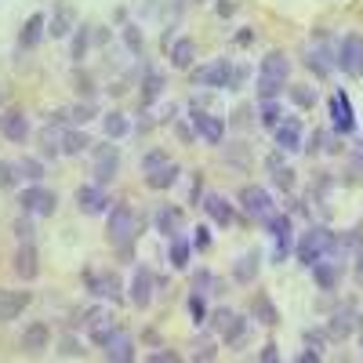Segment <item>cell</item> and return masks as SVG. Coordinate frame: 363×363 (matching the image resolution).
<instances>
[{"mask_svg": "<svg viewBox=\"0 0 363 363\" xmlns=\"http://www.w3.org/2000/svg\"><path fill=\"white\" fill-rule=\"evenodd\" d=\"M287 77H291V58H287L284 51L265 55V62H262V69H258V99H262V102L280 99V91L287 87Z\"/></svg>", "mask_w": 363, "mask_h": 363, "instance_id": "obj_1", "label": "cell"}, {"mask_svg": "<svg viewBox=\"0 0 363 363\" xmlns=\"http://www.w3.org/2000/svg\"><path fill=\"white\" fill-rule=\"evenodd\" d=\"M330 244H335V233L323 229V225H316V229L301 233V236L294 240V255H298V262L306 265V269H313V265L330 251Z\"/></svg>", "mask_w": 363, "mask_h": 363, "instance_id": "obj_2", "label": "cell"}, {"mask_svg": "<svg viewBox=\"0 0 363 363\" xmlns=\"http://www.w3.org/2000/svg\"><path fill=\"white\" fill-rule=\"evenodd\" d=\"M135 236H138V218H135V211L128 203H116L109 211V240L120 247H131L135 244Z\"/></svg>", "mask_w": 363, "mask_h": 363, "instance_id": "obj_3", "label": "cell"}, {"mask_svg": "<svg viewBox=\"0 0 363 363\" xmlns=\"http://www.w3.org/2000/svg\"><path fill=\"white\" fill-rule=\"evenodd\" d=\"M18 203H22V211H26V215L48 218V215H55V207H58V196H55L51 189H44L40 182H33V186H29V189H22V193H18Z\"/></svg>", "mask_w": 363, "mask_h": 363, "instance_id": "obj_4", "label": "cell"}, {"mask_svg": "<svg viewBox=\"0 0 363 363\" xmlns=\"http://www.w3.org/2000/svg\"><path fill=\"white\" fill-rule=\"evenodd\" d=\"M116 171H120V149L109 145V142H102V145L95 149V164H91V174H95L99 186H109V182L116 178Z\"/></svg>", "mask_w": 363, "mask_h": 363, "instance_id": "obj_5", "label": "cell"}, {"mask_svg": "<svg viewBox=\"0 0 363 363\" xmlns=\"http://www.w3.org/2000/svg\"><path fill=\"white\" fill-rule=\"evenodd\" d=\"M229 80H233L229 58H215L211 66L193 69V84H196V87H215V91H222V87H229Z\"/></svg>", "mask_w": 363, "mask_h": 363, "instance_id": "obj_6", "label": "cell"}, {"mask_svg": "<svg viewBox=\"0 0 363 363\" xmlns=\"http://www.w3.org/2000/svg\"><path fill=\"white\" fill-rule=\"evenodd\" d=\"M240 207H244V215L265 222V218L272 215V196H269V189H262V186H244V189H240Z\"/></svg>", "mask_w": 363, "mask_h": 363, "instance_id": "obj_7", "label": "cell"}, {"mask_svg": "<svg viewBox=\"0 0 363 363\" xmlns=\"http://www.w3.org/2000/svg\"><path fill=\"white\" fill-rule=\"evenodd\" d=\"M338 69L349 73V77H363V37L359 33H349L338 48Z\"/></svg>", "mask_w": 363, "mask_h": 363, "instance_id": "obj_8", "label": "cell"}, {"mask_svg": "<svg viewBox=\"0 0 363 363\" xmlns=\"http://www.w3.org/2000/svg\"><path fill=\"white\" fill-rule=\"evenodd\" d=\"M272 138H277V149L280 153H298L301 149V138H306V128H301L298 116H287L272 128Z\"/></svg>", "mask_w": 363, "mask_h": 363, "instance_id": "obj_9", "label": "cell"}, {"mask_svg": "<svg viewBox=\"0 0 363 363\" xmlns=\"http://www.w3.org/2000/svg\"><path fill=\"white\" fill-rule=\"evenodd\" d=\"M330 124H335L338 135H352L356 131V113L349 106L345 91H335V95H330Z\"/></svg>", "mask_w": 363, "mask_h": 363, "instance_id": "obj_10", "label": "cell"}, {"mask_svg": "<svg viewBox=\"0 0 363 363\" xmlns=\"http://www.w3.org/2000/svg\"><path fill=\"white\" fill-rule=\"evenodd\" d=\"M153 284H157L153 269L138 265L135 277H131V306H135V309H149V301H153Z\"/></svg>", "mask_w": 363, "mask_h": 363, "instance_id": "obj_11", "label": "cell"}, {"mask_svg": "<svg viewBox=\"0 0 363 363\" xmlns=\"http://www.w3.org/2000/svg\"><path fill=\"white\" fill-rule=\"evenodd\" d=\"M306 66L316 73V77H330V69H335L338 66V51H330V44L327 40H316L309 51H306Z\"/></svg>", "mask_w": 363, "mask_h": 363, "instance_id": "obj_12", "label": "cell"}, {"mask_svg": "<svg viewBox=\"0 0 363 363\" xmlns=\"http://www.w3.org/2000/svg\"><path fill=\"white\" fill-rule=\"evenodd\" d=\"M193 131H196L203 142H211V145H222V138H225V120L215 116V113L196 109V113H193Z\"/></svg>", "mask_w": 363, "mask_h": 363, "instance_id": "obj_13", "label": "cell"}, {"mask_svg": "<svg viewBox=\"0 0 363 363\" xmlns=\"http://www.w3.org/2000/svg\"><path fill=\"white\" fill-rule=\"evenodd\" d=\"M102 352H106V359H113V363H120V359H135V342H131V335L128 330H120V327H113L109 335H106V342H102Z\"/></svg>", "mask_w": 363, "mask_h": 363, "instance_id": "obj_14", "label": "cell"}, {"mask_svg": "<svg viewBox=\"0 0 363 363\" xmlns=\"http://www.w3.org/2000/svg\"><path fill=\"white\" fill-rule=\"evenodd\" d=\"M77 207L84 211V215H106V211H109L106 186H99V182H91V186H80V189H77Z\"/></svg>", "mask_w": 363, "mask_h": 363, "instance_id": "obj_15", "label": "cell"}, {"mask_svg": "<svg viewBox=\"0 0 363 363\" xmlns=\"http://www.w3.org/2000/svg\"><path fill=\"white\" fill-rule=\"evenodd\" d=\"M265 229H269V236L272 240H277V255H272V258H277V262H284L287 258V251H291V218L287 215H277V211H272V215L265 218Z\"/></svg>", "mask_w": 363, "mask_h": 363, "instance_id": "obj_16", "label": "cell"}, {"mask_svg": "<svg viewBox=\"0 0 363 363\" xmlns=\"http://www.w3.org/2000/svg\"><path fill=\"white\" fill-rule=\"evenodd\" d=\"M29 301H33V294H29V291H0V323L18 320L29 309Z\"/></svg>", "mask_w": 363, "mask_h": 363, "instance_id": "obj_17", "label": "cell"}, {"mask_svg": "<svg viewBox=\"0 0 363 363\" xmlns=\"http://www.w3.org/2000/svg\"><path fill=\"white\" fill-rule=\"evenodd\" d=\"M342 265H345V262H338V258H320V262L313 265L316 287H320V291H335L338 280H342Z\"/></svg>", "mask_w": 363, "mask_h": 363, "instance_id": "obj_18", "label": "cell"}, {"mask_svg": "<svg viewBox=\"0 0 363 363\" xmlns=\"http://www.w3.org/2000/svg\"><path fill=\"white\" fill-rule=\"evenodd\" d=\"M0 135H4L8 142H26L29 138V120L22 109H8L4 116H0Z\"/></svg>", "mask_w": 363, "mask_h": 363, "instance_id": "obj_19", "label": "cell"}, {"mask_svg": "<svg viewBox=\"0 0 363 363\" xmlns=\"http://www.w3.org/2000/svg\"><path fill=\"white\" fill-rule=\"evenodd\" d=\"M203 211L211 215V222L222 225V229L236 222V211H233V203H229L225 196H218V193H207V196H203Z\"/></svg>", "mask_w": 363, "mask_h": 363, "instance_id": "obj_20", "label": "cell"}, {"mask_svg": "<svg viewBox=\"0 0 363 363\" xmlns=\"http://www.w3.org/2000/svg\"><path fill=\"white\" fill-rule=\"evenodd\" d=\"M15 272H18L22 280H33L37 272H40V255H37L33 240H26V244L18 247V255H15Z\"/></svg>", "mask_w": 363, "mask_h": 363, "instance_id": "obj_21", "label": "cell"}, {"mask_svg": "<svg viewBox=\"0 0 363 363\" xmlns=\"http://www.w3.org/2000/svg\"><path fill=\"white\" fill-rule=\"evenodd\" d=\"M153 222H157V233H164V236H178V233H182V222H186V211L174 207V203H164L157 215H153Z\"/></svg>", "mask_w": 363, "mask_h": 363, "instance_id": "obj_22", "label": "cell"}, {"mask_svg": "<svg viewBox=\"0 0 363 363\" xmlns=\"http://www.w3.org/2000/svg\"><path fill=\"white\" fill-rule=\"evenodd\" d=\"M87 291L95 298H120V280L113 272H87Z\"/></svg>", "mask_w": 363, "mask_h": 363, "instance_id": "obj_23", "label": "cell"}, {"mask_svg": "<svg viewBox=\"0 0 363 363\" xmlns=\"http://www.w3.org/2000/svg\"><path fill=\"white\" fill-rule=\"evenodd\" d=\"M44 29H48V18L37 11V15H29L26 18V26H22V33H18V48H37L40 44V37H44Z\"/></svg>", "mask_w": 363, "mask_h": 363, "instance_id": "obj_24", "label": "cell"}, {"mask_svg": "<svg viewBox=\"0 0 363 363\" xmlns=\"http://www.w3.org/2000/svg\"><path fill=\"white\" fill-rule=\"evenodd\" d=\"M352 327H356V313H352V309H342L338 316L327 320V338H330V342H345V338L352 335Z\"/></svg>", "mask_w": 363, "mask_h": 363, "instance_id": "obj_25", "label": "cell"}, {"mask_svg": "<svg viewBox=\"0 0 363 363\" xmlns=\"http://www.w3.org/2000/svg\"><path fill=\"white\" fill-rule=\"evenodd\" d=\"M91 44H95V26L91 22H84V26H77V33H73V48H69V58L80 66L84 58H87V51H91Z\"/></svg>", "mask_w": 363, "mask_h": 363, "instance_id": "obj_26", "label": "cell"}, {"mask_svg": "<svg viewBox=\"0 0 363 363\" xmlns=\"http://www.w3.org/2000/svg\"><path fill=\"white\" fill-rule=\"evenodd\" d=\"M48 342H51V330H48L44 323H29V327H26V335H22V349H26L29 356L44 352V349H48Z\"/></svg>", "mask_w": 363, "mask_h": 363, "instance_id": "obj_27", "label": "cell"}, {"mask_svg": "<svg viewBox=\"0 0 363 363\" xmlns=\"http://www.w3.org/2000/svg\"><path fill=\"white\" fill-rule=\"evenodd\" d=\"M193 58H196V44H193V37H182V40L171 44V66H174V69H189V66H193Z\"/></svg>", "mask_w": 363, "mask_h": 363, "instance_id": "obj_28", "label": "cell"}, {"mask_svg": "<svg viewBox=\"0 0 363 363\" xmlns=\"http://www.w3.org/2000/svg\"><path fill=\"white\" fill-rule=\"evenodd\" d=\"M255 277H258V251H247L233 265V280L236 284H255Z\"/></svg>", "mask_w": 363, "mask_h": 363, "instance_id": "obj_29", "label": "cell"}, {"mask_svg": "<svg viewBox=\"0 0 363 363\" xmlns=\"http://www.w3.org/2000/svg\"><path fill=\"white\" fill-rule=\"evenodd\" d=\"M87 145H91V138H87L84 131H77V128H62V145H58V153L77 157V153H84Z\"/></svg>", "mask_w": 363, "mask_h": 363, "instance_id": "obj_30", "label": "cell"}, {"mask_svg": "<svg viewBox=\"0 0 363 363\" xmlns=\"http://www.w3.org/2000/svg\"><path fill=\"white\" fill-rule=\"evenodd\" d=\"M178 164H164L160 171H153V174H145V186L149 189H171L174 186V182H178Z\"/></svg>", "mask_w": 363, "mask_h": 363, "instance_id": "obj_31", "label": "cell"}, {"mask_svg": "<svg viewBox=\"0 0 363 363\" xmlns=\"http://www.w3.org/2000/svg\"><path fill=\"white\" fill-rule=\"evenodd\" d=\"M193 294H222V280L211 269H196L193 272Z\"/></svg>", "mask_w": 363, "mask_h": 363, "instance_id": "obj_32", "label": "cell"}, {"mask_svg": "<svg viewBox=\"0 0 363 363\" xmlns=\"http://www.w3.org/2000/svg\"><path fill=\"white\" fill-rule=\"evenodd\" d=\"M102 131H106L109 142H113V138H124V135L131 131V120H128L124 113H106V116H102Z\"/></svg>", "mask_w": 363, "mask_h": 363, "instance_id": "obj_33", "label": "cell"}, {"mask_svg": "<svg viewBox=\"0 0 363 363\" xmlns=\"http://www.w3.org/2000/svg\"><path fill=\"white\" fill-rule=\"evenodd\" d=\"M247 330H251V320L247 316H233L229 327L222 330V342L225 345H240V342H247Z\"/></svg>", "mask_w": 363, "mask_h": 363, "instance_id": "obj_34", "label": "cell"}, {"mask_svg": "<svg viewBox=\"0 0 363 363\" xmlns=\"http://www.w3.org/2000/svg\"><path fill=\"white\" fill-rule=\"evenodd\" d=\"M160 91H164V73L160 69H145V80H142V102H157L160 99Z\"/></svg>", "mask_w": 363, "mask_h": 363, "instance_id": "obj_35", "label": "cell"}, {"mask_svg": "<svg viewBox=\"0 0 363 363\" xmlns=\"http://www.w3.org/2000/svg\"><path fill=\"white\" fill-rule=\"evenodd\" d=\"M189 251H193V247H189V240L182 236V233H178V236H171L167 258H171V265H174V269H186V265H189Z\"/></svg>", "mask_w": 363, "mask_h": 363, "instance_id": "obj_36", "label": "cell"}, {"mask_svg": "<svg viewBox=\"0 0 363 363\" xmlns=\"http://www.w3.org/2000/svg\"><path fill=\"white\" fill-rule=\"evenodd\" d=\"M269 171H272V182H277L280 189H294V171L284 167L280 153H272V157H269Z\"/></svg>", "mask_w": 363, "mask_h": 363, "instance_id": "obj_37", "label": "cell"}, {"mask_svg": "<svg viewBox=\"0 0 363 363\" xmlns=\"http://www.w3.org/2000/svg\"><path fill=\"white\" fill-rule=\"evenodd\" d=\"M251 313L258 316V323H280V313H277V306H272V301L265 298V294H258L255 301H251Z\"/></svg>", "mask_w": 363, "mask_h": 363, "instance_id": "obj_38", "label": "cell"}, {"mask_svg": "<svg viewBox=\"0 0 363 363\" xmlns=\"http://www.w3.org/2000/svg\"><path fill=\"white\" fill-rule=\"evenodd\" d=\"M291 102L301 106V109H313L316 106V91L306 87V84H298V87H291Z\"/></svg>", "mask_w": 363, "mask_h": 363, "instance_id": "obj_39", "label": "cell"}, {"mask_svg": "<svg viewBox=\"0 0 363 363\" xmlns=\"http://www.w3.org/2000/svg\"><path fill=\"white\" fill-rule=\"evenodd\" d=\"M69 22H73V15H69L66 8H58L55 18H51V29H48V33H51V37H66V33H69Z\"/></svg>", "mask_w": 363, "mask_h": 363, "instance_id": "obj_40", "label": "cell"}, {"mask_svg": "<svg viewBox=\"0 0 363 363\" xmlns=\"http://www.w3.org/2000/svg\"><path fill=\"white\" fill-rule=\"evenodd\" d=\"M18 171H22V178H29V182H40V178H44V164L33 160V157H22V160H18Z\"/></svg>", "mask_w": 363, "mask_h": 363, "instance_id": "obj_41", "label": "cell"}, {"mask_svg": "<svg viewBox=\"0 0 363 363\" xmlns=\"http://www.w3.org/2000/svg\"><path fill=\"white\" fill-rule=\"evenodd\" d=\"M91 116H95V106H91V102H80V106L66 109V120H69V124H87Z\"/></svg>", "mask_w": 363, "mask_h": 363, "instance_id": "obj_42", "label": "cell"}, {"mask_svg": "<svg viewBox=\"0 0 363 363\" xmlns=\"http://www.w3.org/2000/svg\"><path fill=\"white\" fill-rule=\"evenodd\" d=\"M280 116H284V113H280L277 99L265 102V106H262V128H277V124H280Z\"/></svg>", "mask_w": 363, "mask_h": 363, "instance_id": "obj_43", "label": "cell"}, {"mask_svg": "<svg viewBox=\"0 0 363 363\" xmlns=\"http://www.w3.org/2000/svg\"><path fill=\"white\" fill-rule=\"evenodd\" d=\"M164 164H171V160H167V157L160 153V149H153V153H145V157H142V171H145V174H153V171H160Z\"/></svg>", "mask_w": 363, "mask_h": 363, "instance_id": "obj_44", "label": "cell"}, {"mask_svg": "<svg viewBox=\"0 0 363 363\" xmlns=\"http://www.w3.org/2000/svg\"><path fill=\"white\" fill-rule=\"evenodd\" d=\"M15 236L22 240V244H26V240H33V215H26V211H22V218L15 222Z\"/></svg>", "mask_w": 363, "mask_h": 363, "instance_id": "obj_45", "label": "cell"}, {"mask_svg": "<svg viewBox=\"0 0 363 363\" xmlns=\"http://www.w3.org/2000/svg\"><path fill=\"white\" fill-rule=\"evenodd\" d=\"M18 182V164H8V160H0V186H15Z\"/></svg>", "mask_w": 363, "mask_h": 363, "instance_id": "obj_46", "label": "cell"}, {"mask_svg": "<svg viewBox=\"0 0 363 363\" xmlns=\"http://www.w3.org/2000/svg\"><path fill=\"white\" fill-rule=\"evenodd\" d=\"M124 44H128L135 55H142V33H138V26H124Z\"/></svg>", "mask_w": 363, "mask_h": 363, "instance_id": "obj_47", "label": "cell"}, {"mask_svg": "<svg viewBox=\"0 0 363 363\" xmlns=\"http://www.w3.org/2000/svg\"><path fill=\"white\" fill-rule=\"evenodd\" d=\"M233 316H236V313H233V309H215V313H211V316H207V320H211V327H215V330H225V327H229V320H233Z\"/></svg>", "mask_w": 363, "mask_h": 363, "instance_id": "obj_48", "label": "cell"}, {"mask_svg": "<svg viewBox=\"0 0 363 363\" xmlns=\"http://www.w3.org/2000/svg\"><path fill=\"white\" fill-rule=\"evenodd\" d=\"M58 352H62V356H84L77 338H62V342H58Z\"/></svg>", "mask_w": 363, "mask_h": 363, "instance_id": "obj_49", "label": "cell"}, {"mask_svg": "<svg viewBox=\"0 0 363 363\" xmlns=\"http://www.w3.org/2000/svg\"><path fill=\"white\" fill-rule=\"evenodd\" d=\"M189 313H193L200 323L207 320V309H203V294H193V298H189Z\"/></svg>", "mask_w": 363, "mask_h": 363, "instance_id": "obj_50", "label": "cell"}, {"mask_svg": "<svg viewBox=\"0 0 363 363\" xmlns=\"http://www.w3.org/2000/svg\"><path fill=\"white\" fill-rule=\"evenodd\" d=\"M178 359V352H171V349H157V352H149V363H174Z\"/></svg>", "mask_w": 363, "mask_h": 363, "instance_id": "obj_51", "label": "cell"}, {"mask_svg": "<svg viewBox=\"0 0 363 363\" xmlns=\"http://www.w3.org/2000/svg\"><path fill=\"white\" fill-rule=\"evenodd\" d=\"M215 352H218V349H215V342H211V345H207V342H200V345H196V352H193V359H215Z\"/></svg>", "mask_w": 363, "mask_h": 363, "instance_id": "obj_52", "label": "cell"}, {"mask_svg": "<svg viewBox=\"0 0 363 363\" xmlns=\"http://www.w3.org/2000/svg\"><path fill=\"white\" fill-rule=\"evenodd\" d=\"M207 247H211V229L200 225V229H196V251H207Z\"/></svg>", "mask_w": 363, "mask_h": 363, "instance_id": "obj_53", "label": "cell"}, {"mask_svg": "<svg viewBox=\"0 0 363 363\" xmlns=\"http://www.w3.org/2000/svg\"><path fill=\"white\" fill-rule=\"evenodd\" d=\"M244 77H247V66H244V62L233 66V80H229V87H240V84H244Z\"/></svg>", "mask_w": 363, "mask_h": 363, "instance_id": "obj_54", "label": "cell"}, {"mask_svg": "<svg viewBox=\"0 0 363 363\" xmlns=\"http://www.w3.org/2000/svg\"><path fill=\"white\" fill-rule=\"evenodd\" d=\"M174 135H178L182 142H193V135H196V131H193L189 124H182V120H178V124H174Z\"/></svg>", "mask_w": 363, "mask_h": 363, "instance_id": "obj_55", "label": "cell"}, {"mask_svg": "<svg viewBox=\"0 0 363 363\" xmlns=\"http://www.w3.org/2000/svg\"><path fill=\"white\" fill-rule=\"evenodd\" d=\"M258 359H265V363H277V359H280V352H277V345H265Z\"/></svg>", "mask_w": 363, "mask_h": 363, "instance_id": "obj_56", "label": "cell"}, {"mask_svg": "<svg viewBox=\"0 0 363 363\" xmlns=\"http://www.w3.org/2000/svg\"><path fill=\"white\" fill-rule=\"evenodd\" d=\"M356 280L363 284V247H359V255H356Z\"/></svg>", "mask_w": 363, "mask_h": 363, "instance_id": "obj_57", "label": "cell"}, {"mask_svg": "<svg viewBox=\"0 0 363 363\" xmlns=\"http://www.w3.org/2000/svg\"><path fill=\"white\" fill-rule=\"evenodd\" d=\"M233 11H236V4H218V15H225V18H229Z\"/></svg>", "mask_w": 363, "mask_h": 363, "instance_id": "obj_58", "label": "cell"}, {"mask_svg": "<svg viewBox=\"0 0 363 363\" xmlns=\"http://www.w3.org/2000/svg\"><path fill=\"white\" fill-rule=\"evenodd\" d=\"M0 102H4V91H0Z\"/></svg>", "mask_w": 363, "mask_h": 363, "instance_id": "obj_59", "label": "cell"}, {"mask_svg": "<svg viewBox=\"0 0 363 363\" xmlns=\"http://www.w3.org/2000/svg\"><path fill=\"white\" fill-rule=\"evenodd\" d=\"M200 4H211V0H200Z\"/></svg>", "mask_w": 363, "mask_h": 363, "instance_id": "obj_60", "label": "cell"}]
</instances>
